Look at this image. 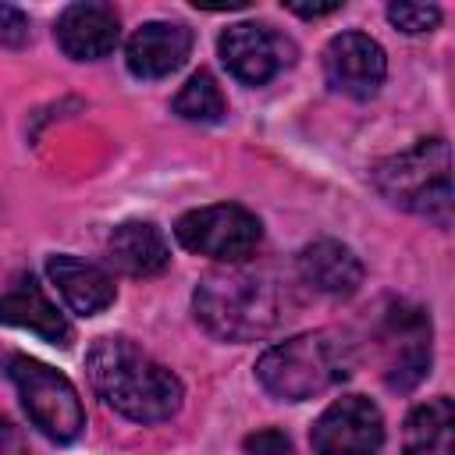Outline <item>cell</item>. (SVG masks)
Segmentation results:
<instances>
[{"label":"cell","mask_w":455,"mask_h":455,"mask_svg":"<svg viewBox=\"0 0 455 455\" xmlns=\"http://www.w3.org/2000/svg\"><path fill=\"white\" fill-rule=\"evenodd\" d=\"M174 235L188 252H199L220 263H242L263 242L259 220L245 206H235V203H213V206L188 210L174 224Z\"/></svg>","instance_id":"cell-6"},{"label":"cell","mask_w":455,"mask_h":455,"mask_svg":"<svg viewBox=\"0 0 455 455\" xmlns=\"http://www.w3.org/2000/svg\"><path fill=\"white\" fill-rule=\"evenodd\" d=\"M107 259L128 277H153L171 263V249L156 224L124 220L107 238Z\"/></svg>","instance_id":"cell-15"},{"label":"cell","mask_w":455,"mask_h":455,"mask_svg":"<svg viewBox=\"0 0 455 455\" xmlns=\"http://www.w3.org/2000/svg\"><path fill=\"white\" fill-rule=\"evenodd\" d=\"M299 274L302 281L320 291V295H331V299H345V295H355L359 284H363V263L359 256L334 242V238H320L313 245H306L299 252Z\"/></svg>","instance_id":"cell-14"},{"label":"cell","mask_w":455,"mask_h":455,"mask_svg":"<svg viewBox=\"0 0 455 455\" xmlns=\"http://www.w3.org/2000/svg\"><path fill=\"white\" fill-rule=\"evenodd\" d=\"M192 50V32L181 21H146L128 39L124 60L135 78H164L185 64Z\"/></svg>","instance_id":"cell-12"},{"label":"cell","mask_w":455,"mask_h":455,"mask_svg":"<svg viewBox=\"0 0 455 455\" xmlns=\"http://www.w3.org/2000/svg\"><path fill=\"white\" fill-rule=\"evenodd\" d=\"M46 274L57 284V291L64 295V302L82 316H96L114 302V281L96 263L57 252V256L46 259Z\"/></svg>","instance_id":"cell-16"},{"label":"cell","mask_w":455,"mask_h":455,"mask_svg":"<svg viewBox=\"0 0 455 455\" xmlns=\"http://www.w3.org/2000/svg\"><path fill=\"white\" fill-rule=\"evenodd\" d=\"M174 114L185 117V121H196V124H213L228 114V103H224V92L217 85V78L210 71H196L181 92L174 96Z\"/></svg>","instance_id":"cell-18"},{"label":"cell","mask_w":455,"mask_h":455,"mask_svg":"<svg viewBox=\"0 0 455 455\" xmlns=\"http://www.w3.org/2000/svg\"><path fill=\"white\" fill-rule=\"evenodd\" d=\"M373 185L387 203L448 228V220H451V153H448L444 139H419L416 146L380 160L373 167Z\"/></svg>","instance_id":"cell-4"},{"label":"cell","mask_w":455,"mask_h":455,"mask_svg":"<svg viewBox=\"0 0 455 455\" xmlns=\"http://www.w3.org/2000/svg\"><path fill=\"white\" fill-rule=\"evenodd\" d=\"M352 373V345L334 331H309L267 348L256 363V380L281 402H306Z\"/></svg>","instance_id":"cell-2"},{"label":"cell","mask_w":455,"mask_h":455,"mask_svg":"<svg viewBox=\"0 0 455 455\" xmlns=\"http://www.w3.org/2000/svg\"><path fill=\"white\" fill-rule=\"evenodd\" d=\"M28 43V18L11 7L0 4V46H25Z\"/></svg>","instance_id":"cell-20"},{"label":"cell","mask_w":455,"mask_h":455,"mask_svg":"<svg viewBox=\"0 0 455 455\" xmlns=\"http://www.w3.org/2000/svg\"><path fill=\"white\" fill-rule=\"evenodd\" d=\"M323 75L331 89L352 96V100H370L384 85L387 60L377 39L363 32H341L327 43L323 50Z\"/></svg>","instance_id":"cell-10"},{"label":"cell","mask_w":455,"mask_h":455,"mask_svg":"<svg viewBox=\"0 0 455 455\" xmlns=\"http://www.w3.org/2000/svg\"><path fill=\"white\" fill-rule=\"evenodd\" d=\"M0 323L21 327L39 334L50 345L68 348L71 345V323L64 320V313H57V306L43 295V288L32 277H18L4 295H0Z\"/></svg>","instance_id":"cell-13"},{"label":"cell","mask_w":455,"mask_h":455,"mask_svg":"<svg viewBox=\"0 0 455 455\" xmlns=\"http://www.w3.org/2000/svg\"><path fill=\"white\" fill-rule=\"evenodd\" d=\"M405 455H455V409L448 398H430L405 419Z\"/></svg>","instance_id":"cell-17"},{"label":"cell","mask_w":455,"mask_h":455,"mask_svg":"<svg viewBox=\"0 0 455 455\" xmlns=\"http://www.w3.org/2000/svg\"><path fill=\"white\" fill-rule=\"evenodd\" d=\"M384 444L380 409L363 395H345L331 402L313 423L316 455H377Z\"/></svg>","instance_id":"cell-8"},{"label":"cell","mask_w":455,"mask_h":455,"mask_svg":"<svg viewBox=\"0 0 455 455\" xmlns=\"http://www.w3.org/2000/svg\"><path fill=\"white\" fill-rule=\"evenodd\" d=\"M245 451L249 455H291V441L281 430H259L245 437Z\"/></svg>","instance_id":"cell-21"},{"label":"cell","mask_w":455,"mask_h":455,"mask_svg":"<svg viewBox=\"0 0 455 455\" xmlns=\"http://www.w3.org/2000/svg\"><path fill=\"white\" fill-rule=\"evenodd\" d=\"M7 377L14 380L21 405L39 434H46L50 441H60V444H68L82 434L85 412H82L75 384L64 373H57L53 366H46L32 355H7Z\"/></svg>","instance_id":"cell-5"},{"label":"cell","mask_w":455,"mask_h":455,"mask_svg":"<svg viewBox=\"0 0 455 455\" xmlns=\"http://www.w3.org/2000/svg\"><path fill=\"white\" fill-rule=\"evenodd\" d=\"M117 36H121V25H117L114 7L96 4V0L71 4L57 18V43L71 60H100L114 53Z\"/></svg>","instance_id":"cell-11"},{"label":"cell","mask_w":455,"mask_h":455,"mask_svg":"<svg viewBox=\"0 0 455 455\" xmlns=\"http://www.w3.org/2000/svg\"><path fill=\"white\" fill-rule=\"evenodd\" d=\"M391 25H398L402 32L416 36V32H430L441 21V11L434 4H391L387 7Z\"/></svg>","instance_id":"cell-19"},{"label":"cell","mask_w":455,"mask_h":455,"mask_svg":"<svg viewBox=\"0 0 455 455\" xmlns=\"http://www.w3.org/2000/svg\"><path fill=\"white\" fill-rule=\"evenodd\" d=\"M92 391L135 423H160L181 409V380L128 338H100L85 355Z\"/></svg>","instance_id":"cell-1"},{"label":"cell","mask_w":455,"mask_h":455,"mask_svg":"<svg viewBox=\"0 0 455 455\" xmlns=\"http://www.w3.org/2000/svg\"><path fill=\"white\" fill-rule=\"evenodd\" d=\"M384 380L395 391H412L430 373V316L419 306L395 302L384 316Z\"/></svg>","instance_id":"cell-7"},{"label":"cell","mask_w":455,"mask_h":455,"mask_svg":"<svg viewBox=\"0 0 455 455\" xmlns=\"http://www.w3.org/2000/svg\"><path fill=\"white\" fill-rule=\"evenodd\" d=\"M196 320L224 341H256L281 323V295L274 281L245 270L206 274L192 295Z\"/></svg>","instance_id":"cell-3"},{"label":"cell","mask_w":455,"mask_h":455,"mask_svg":"<svg viewBox=\"0 0 455 455\" xmlns=\"http://www.w3.org/2000/svg\"><path fill=\"white\" fill-rule=\"evenodd\" d=\"M0 455H25V441L7 419H0Z\"/></svg>","instance_id":"cell-22"},{"label":"cell","mask_w":455,"mask_h":455,"mask_svg":"<svg viewBox=\"0 0 455 455\" xmlns=\"http://www.w3.org/2000/svg\"><path fill=\"white\" fill-rule=\"evenodd\" d=\"M288 11L299 14V18H323V14L341 11V4H338V0H334V4H288Z\"/></svg>","instance_id":"cell-23"},{"label":"cell","mask_w":455,"mask_h":455,"mask_svg":"<svg viewBox=\"0 0 455 455\" xmlns=\"http://www.w3.org/2000/svg\"><path fill=\"white\" fill-rule=\"evenodd\" d=\"M217 50H220V60L228 64V71L245 85L270 82L295 57V46L281 32H274L270 25H259V21H238V25L224 28V36L217 39Z\"/></svg>","instance_id":"cell-9"}]
</instances>
